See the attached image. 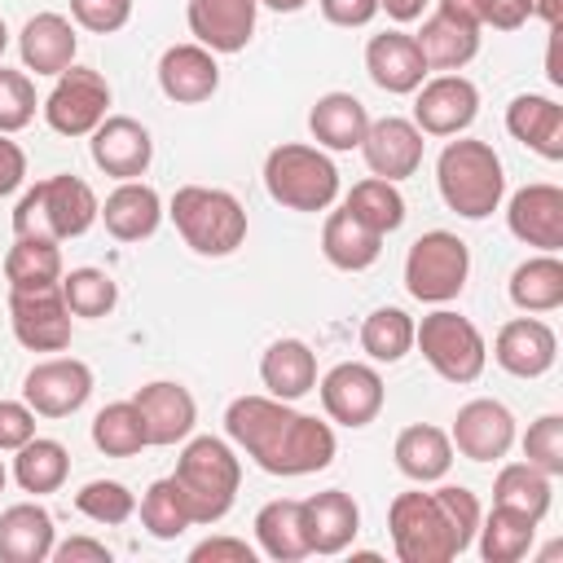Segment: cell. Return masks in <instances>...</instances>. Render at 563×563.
Listing matches in <instances>:
<instances>
[{
    "label": "cell",
    "mask_w": 563,
    "mask_h": 563,
    "mask_svg": "<svg viewBox=\"0 0 563 563\" xmlns=\"http://www.w3.org/2000/svg\"><path fill=\"white\" fill-rule=\"evenodd\" d=\"M422 132L418 123L400 119V114H387V119H374L365 128V141H361V154H365V167L383 180H405L422 167Z\"/></svg>",
    "instance_id": "obj_17"
},
{
    "label": "cell",
    "mask_w": 563,
    "mask_h": 563,
    "mask_svg": "<svg viewBox=\"0 0 563 563\" xmlns=\"http://www.w3.org/2000/svg\"><path fill=\"white\" fill-rule=\"evenodd\" d=\"M321 251L334 268L343 273H361L369 268L378 255H383V233H374L369 224H361L347 207L330 211L325 216V229H321Z\"/></svg>",
    "instance_id": "obj_32"
},
{
    "label": "cell",
    "mask_w": 563,
    "mask_h": 563,
    "mask_svg": "<svg viewBox=\"0 0 563 563\" xmlns=\"http://www.w3.org/2000/svg\"><path fill=\"white\" fill-rule=\"evenodd\" d=\"M101 216V202L92 194L88 180L79 176H44L35 180L18 207H13V238H53V242H66V238H84Z\"/></svg>",
    "instance_id": "obj_3"
},
{
    "label": "cell",
    "mask_w": 563,
    "mask_h": 563,
    "mask_svg": "<svg viewBox=\"0 0 563 563\" xmlns=\"http://www.w3.org/2000/svg\"><path fill=\"white\" fill-rule=\"evenodd\" d=\"M22 176H26V154H22V145L0 132V198L13 194V189L22 185Z\"/></svg>",
    "instance_id": "obj_54"
},
{
    "label": "cell",
    "mask_w": 563,
    "mask_h": 563,
    "mask_svg": "<svg viewBox=\"0 0 563 563\" xmlns=\"http://www.w3.org/2000/svg\"><path fill=\"white\" fill-rule=\"evenodd\" d=\"M141 523L158 541H176L194 523V515H189V506H185V497H180V488H176L172 475L167 479H154L145 488V497H141Z\"/></svg>",
    "instance_id": "obj_44"
},
{
    "label": "cell",
    "mask_w": 563,
    "mask_h": 563,
    "mask_svg": "<svg viewBox=\"0 0 563 563\" xmlns=\"http://www.w3.org/2000/svg\"><path fill=\"white\" fill-rule=\"evenodd\" d=\"M53 515L35 501L0 510V563H44L53 554Z\"/></svg>",
    "instance_id": "obj_28"
},
{
    "label": "cell",
    "mask_w": 563,
    "mask_h": 563,
    "mask_svg": "<svg viewBox=\"0 0 563 563\" xmlns=\"http://www.w3.org/2000/svg\"><path fill=\"white\" fill-rule=\"evenodd\" d=\"M479 554L484 563H519L528 550H532V537H537V519L523 515V510H510V506H497L488 510V519L479 515Z\"/></svg>",
    "instance_id": "obj_35"
},
{
    "label": "cell",
    "mask_w": 563,
    "mask_h": 563,
    "mask_svg": "<svg viewBox=\"0 0 563 563\" xmlns=\"http://www.w3.org/2000/svg\"><path fill=\"white\" fill-rule=\"evenodd\" d=\"M308 128H312V141L325 150H361L369 114L352 92H325L308 110Z\"/></svg>",
    "instance_id": "obj_33"
},
{
    "label": "cell",
    "mask_w": 563,
    "mask_h": 563,
    "mask_svg": "<svg viewBox=\"0 0 563 563\" xmlns=\"http://www.w3.org/2000/svg\"><path fill=\"white\" fill-rule=\"evenodd\" d=\"M4 48H9V26H4V18H0V57H4Z\"/></svg>",
    "instance_id": "obj_58"
},
{
    "label": "cell",
    "mask_w": 563,
    "mask_h": 563,
    "mask_svg": "<svg viewBox=\"0 0 563 563\" xmlns=\"http://www.w3.org/2000/svg\"><path fill=\"white\" fill-rule=\"evenodd\" d=\"M4 282L9 290H35L62 282V251L53 238H13L4 255Z\"/></svg>",
    "instance_id": "obj_37"
},
{
    "label": "cell",
    "mask_w": 563,
    "mask_h": 563,
    "mask_svg": "<svg viewBox=\"0 0 563 563\" xmlns=\"http://www.w3.org/2000/svg\"><path fill=\"white\" fill-rule=\"evenodd\" d=\"M9 321L22 347L62 352L70 343V308L62 299V282L35 290H9Z\"/></svg>",
    "instance_id": "obj_12"
},
{
    "label": "cell",
    "mask_w": 563,
    "mask_h": 563,
    "mask_svg": "<svg viewBox=\"0 0 563 563\" xmlns=\"http://www.w3.org/2000/svg\"><path fill=\"white\" fill-rule=\"evenodd\" d=\"M413 343L422 347L427 365L444 383H475L488 365V343H484L479 325L462 312H449V308L427 312L422 325H413Z\"/></svg>",
    "instance_id": "obj_8"
},
{
    "label": "cell",
    "mask_w": 563,
    "mask_h": 563,
    "mask_svg": "<svg viewBox=\"0 0 563 563\" xmlns=\"http://www.w3.org/2000/svg\"><path fill=\"white\" fill-rule=\"evenodd\" d=\"M466 273H471V251L449 229L422 233L409 246V255H405V290L418 303H449V299H457L462 286H466Z\"/></svg>",
    "instance_id": "obj_9"
},
{
    "label": "cell",
    "mask_w": 563,
    "mask_h": 563,
    "mask_svg": "<svg viewBox=\"0 0 563 563\" xmlns=\"http://www.w3.org/2000/svg\"><path fill=\"white\" fill-rule=\"evenodd\" d=\"M356 532H361V510L343 488H325L303 501V537L312 554H339L356 541Z\"/></svg>",
    "instance_id": "obj_24"
},
{
    "label": "cell",
    "mask_w": 563,
    "mask_h": 563,
    "mask_svg": "<svg viewBox=\"0 0 563 563\" xmlns=\"http://www.w3.org/2000/svg\"><path fill=\"white\" fill-rule=\"evenodd\" d=\"M35 119V84L22 70L0 66V132H22Z\"/></svg>",
    "instance_id": "obj_47"
},
{
    "label": "cell",
    "mask_w": 563,
    "mask_h": 563,
    "mask_svg": "<svg viewBox=\"0 0 563 563\" xmlns=\"http://www.w3.org/2000/svg\"><path fill=\"white\" fill-rule=\"evenodd\" d=\"M559 356V339L541 317H515L493 339V361L515 378H541Z\"/></svg>",
    "instance_id": "obj_19"
},
{
    "label": "cell",
    "mask_w": 563,
    "mask_h": 563,
    "mask_svg": "<svg viewBox=\"0 0 563 563\" xmlns=\"http://www.w3.org/2000/svg\"><path fill=\"white\" fill-rule=\"evenodd\" d=\"M440 9H449V13H457V18H466L471 26H488V0H440Z\"/></svg>",
    "instance_id": "obj_55"
},
{
    "label": "cell",
    "mask_w": 563,
    "mask_h": 563,
    "mask_svg": "<svg viewBox=\"0 0 563 563\" xmlns=\"http://www.w3.org/2000/svg\"><path fill=\"white\" fill-rule=\"evenodd\" d=\"M132 405L141 409L145 440H150V444H158V449L189 440V431H194V422H198V405H194L189 387L167 383V378L145 383V387L132 396Z\"/></svg>",
    "instance_id": "obj_20"
},
{
    "label": "cell",
    "mask_w": 563,
    "mask_h": 563,
    "mask_svg": "<svg viewBox=\"0 0 563 563\" xmlns=\"http://www.w3.org/2000/svg\"><path fill=\"white\" fill-rule=\"evenodd\" d=\"M449 440L471 462H497L515 444V413L501 400H488V396L466 400L457 409V418H453V435Z\"/></svg>",
    "instance_id": "obj_15"
},
{
    "label": "cell",
    "mask_w": 563,
    "mask_h": 563,
    "mask_svg": "<svg viewBox=\"0 0 563 563\" xmlns=\"http://www.w3.org/2000/svg\"><path fill=\"white\" fill-rule=\"evenodd\" d=\"M361 347L383 361V365H396L400 356H409L413 347V317L405 308H374L361 325Z\"/></svg>",
    "instance_id": "obj_42"
},
{
    "label": "cell",
    "mask_w": 563,
    "mask_h": 563,
    "mask_svg": "<svg viewBox=\"0 0 563 563\" xmlns=\"http://www.w3.org/2000/svg\"><path fill=\"white\" fill-rule=\"evenodd\" d=\"M506 132L550 163L563 158V106L554 97H537V92L515 97L506 106Z\"/></svg>",
    "instance_id": "obj_26"
},
{
    "label": "cell",
    "mask_w": 563,
    "mask_h": 563,
    "mask_svg": "<svg viewBox=\"0 0 563 563\" xmlns=\"http://www.w3.org/2000/svg\"><path fill=\"white\" fill-rule=\"evenodd\" d=\"M413 40L431 70H462L479 53V26H471L466 18H457L449 9H435Z\"/></svg>",
    "instance_id": "obj_29"
},
{
    "label": "cell",
    "mask_w": 563,
    "mask_h": 563,
    "mask_svg": "<svg viewBox=\"0 0 563 563\" xmlns=\"http://www.w3.org/2000/svg\"><path fill=\"white\" fill-rule=\"evenodd\" d=\"M510 303L523 312H554L563 303V264L554 251H541L510 273Z\"/></svg>",
    "instance_id": "obj_36"
},
{
    "label": "cell",
    "mask_w": 563,
    "mask_h": 563,
    "mask_svg": "<svg viewBox=\"0 0 563 563\" xmlns=\"http://www.w3.org/2000/svg\"><path fill=\"white\" fill-rule=\"evenodd\" d=\"M22 396L40 418H70L92 396V369L75 356H48L22 378Z\"/></svg>",
    "instance_id": "obj_14"
},
{
    "label": "cell",
    "mask_w": 563,
    "mask_h": 563,
    "mask_svg": "<svg viewBox=\"0 0 563 563\" xmlns=\"http://www.w3.org/2000/svg\"><path fill=\"white\" fill-rule=\"evenodd\" d=\"M365 70L383 92L405 97V92H418V84L427 79L431 66L409 31H383L365 44Z\"/></svg>",
    "instance_id": "obj_22"
},
{
    "label": "cell",
    "mask_w": 563,
    "mask_h": 563,
    "mask_svg": "<svg viewBox=\"0 0 563 563\" xmlns=\"http://www.w3.org/2000/svg\"><path fill=\"white\" fill-rule=\"evenodd\" d=\"M255 537H260V550L277 563H295V559H308V537H303V501L295 497H273L260 506L255 515Z\"/></svg>",
    "instance_id": "obj_34"
},
{
    "label": "cell",
    "mask_w": 563,
    "mask_h": 563,
    "mask_svg": "<svg viewBox=\"0 0 563 563\" xmlns=\"http://www.w3.org/2000/svg\"><path fill=\"white\" fill-rule=\"evenodd\" d=\"M0 493H4V462H0Z\"/></svg>",
    "instance_id": "obj_59"
},
{
    "label": "cell",
    "mask_w": 563,
    "mask_h": 563,
    "mask_svg": "<svg viewBox=\"0 0 563 563\" xmlns=\"http://www.w3.org/2000/svg\"><path fill=\"white\" fill-rule=\"evenodd\" d=\"M92 444L106 453V457H132L141 453L150 440H145V422H141V409L132 400H114L106 405L97 418H92Z\"/></svg>",
    "instance_id": "obj_41"
},
{
    "label": "cell",
    "mask_w": 563,
    "mask_h": 563,
    "mask_svg": "<svg viewBox=\"0 0 563 563\" xmlns=\"http://www.w3.org/2000/svg\"><path fill=\"white\" fill-rule=\"evenodd\" d=\"M260 4H268V9H277V13H295V9H303L308 0H260Z\"/></svg>",
    "instance_id": "obj_57"
},
{
    "label": "cell",
    "mask_w": 563,
    "mask_h": 563,
    "mask_svg": "<svg viewBox=\"0 0 563 563\" xmlns=\"http://www.w3.org/2000/svg\"><path fill=\"white\" fill-rule=\"evenodd\" d=\"M260 378H264L268 396L299 400L317 387V352L303 339H277V343H268V352L260 361Z\"/></svg>",
    "instance_id": "obj_31"
},
{
    "label": "cell",
    "mask_w": 563,
    "mask_h": 563,
    "mask_svg": "<svg viewBox=\"0 0 563 563\" xmlns=\"http://www.w3.org/2000/svg\"><path fill=\"white\" fill-rule=\"evenodd\" d=\"M48 559H57V563H110V550L92 537H70V541L53 545Z\"/></svg>",
    "instance_id": "obj_53"
},
{
    "label": "cell",
    "mask_w": 563,
    "mask_h": 563,
    "mask_svg": "<svg viewBox=\"0 0 563 563\" xmlns=\"http://www.w3.org/2000/svg\"><path fill=\"white\" fill-rule=\"evenodd\" d=\"M158 88L176 106H198L220 88V66L216 53L202 44H172L158 57Z\"/></svg>",
    "instance_id": "obj_23"
},
{
    "label": "cell",
    "mask_w": 563,
    "mask_h": 563,
    "mask_svg": "<svg viewBox=\"0 0 563 563\" xmlns=\"http://www.w3.org/2000/svg\"><path fill=\"white\" fill-rule=\"evenodd\" d=\"M493 501L497 506H510V510H523L532 515L537 523L550 515V501H554V488H550V475L537 471L532 462H510L497 471L493 479Z\"/></svg>",
    "instance_id": "obj_39"
},
{
    "label": "cell",
    "mask_w": 563,
    "mask_h": 563,
    "mask_svg": "<svg viewBox=\"0 0 563 563\" xmlns=\"http://www.w3.org/2000/svg\"><path fill=\"white\" fill-rule=\"evenodd\" d=\"M475 114H479V88L466 75L444 70V75L418 84V101H413L418 132H427V136H457V132H466L475 123Z\"/></svg>",
    "instance_id": "obj_11"
},
{
    "label": "cell",
    "mask_w": 563,
    "mask_h": 563,
    "mask_svg": "<svg viewBox=\"0 0 563 563\" xmlns=\"http://www.w3.org/2000/svg\"><path fill=\"white\" fill-rule=\"evenodd\" d=\"M35 435V409L26 400H0V449H22Z\"/></svg>",
    "instance_id": "obj_50"
},
{
    "label": "cell",
    "mask_w": 563,
    "mask_h": 563,
    "mask_svg": "<svg viewBox=\"0 0 563 563\" xmlns=\"http://www.w3.org/2000/svg\"><path fill=\"white\" fill-rule=\"evenodd\" d=\"M378 9H387V18H396V22H413V18H422L427 0H378Z\"/></svg>",
    "instance_id": "obj_56"
},
{
    "label": "cell",
    "mask_w": 563,
    "mask_h": 563,
    "mask_svg": "<svg viewBox=\"0 0 563 563\" xmlns=\"http://www.w3.org/2000/svg\"><path fill=\"white\" fill-rule=\"evenodd\" d=\"M387 528L400 563H449L475 541L479 501L457 484L435 493H400L387 510Z\"/></svg>",
    "instance_id": "obj_2"
},
{
    "label": "cell",
    "mask_w": 563,
    "mask_h": 563,
    "mask_svg": "<svg viewBox=\"0 0 563 563\" xmlns=\"http://www.w3.org/2000/svg\"><path fill=\"white\" fill-rule=\"evenodd\" d=\"M321 409L330 413V422L339 427H369L383 409V374L365 361H343L334 365L321 383Z\"/></svg>",
    "instance_id": "obj_13"
},
{
    "label": "cell",
    "mask_w": 563,
    "mask_h": 563,
    "mask_svg": "<svg viewBox=\"0 0 563 563\" xmlns=\"http://www.w3.org/2000/svg\"><path fill=\"white\" fill-rule=\"evenodd\" d=\"M391 457H396L400 475H409L413 484H435L453 466V440H449V431H440L431 422H413L396 435Z\"/></svg>",
    "instance_id": "obj_30"
},
{
    "label": "cell",
    "mask_w": 563,
    "mask_h": 563,
    "mask_svg": "<svg viewBox=\"0 0 563 563\" xmlns=\"http://www.w3.org/2000/svg\"><path fill=\"white\" fill-rule=\"evenodd\" d=\"M189 559L194 563H220V559H229V563H255V550L246 545V541H238V537H207V541H198L194 550H189Z\"/></svg>",
    "instance_id": "obj_51"
},
{
    "label": "cell",
    "mask_w": 563,
    "mask_h": 563,
    "mask_svg": "<svg viewBox=\"0 0 563 563\" xmlns=\"http://www.w3.org/2000/svg\"><path fill=\"white\" fill-rule=\"evenodd\" d=\"M224 431L268 475L325 471L334 462V449H339L330 422H317L277 396H238L224 409Z\"/></svg>",
    "instance_id": "obj_1"
},
{
    "label": "cell",
    "mask_w": 563,
    "mask_h": 563,
    "mask_svg": "<svg viewBox=\"0 0 563 563\" xmlns=\"http://www.w3.org/2000/svg\"><path fill=\"white\" fill-rule=\"evenodd\" d=\"M110 110V84L106 75L88 66H70L57 75L53 92L44 97V119L57 136H92V128Z\"/></svg>",
    "instance_id": "obj_10"
},
{
    "label": "cell",
    "mask_w": 563,
    "mask_h": 563,
    "mask_svg": "<svg viewBox=\"0 0 563 563\" xmlns=\"http://www.w3.org/2000/svg\"><path fill=\"white\" fill-rule=\"evenodd\" d=\"M70 18L92 35H110V31L128 26L132 0H70Z\"/></svg>",
    "instance_id": "obj_49"
},
{
    "label": "cell",
    "mask_w": 563,
    "mask_h": 563,
    "mask_svg": "<svg viewBox=\"0 0 563 563\" xmlns=\"http://www.w3.org/2000/svg\"><path fill=\"white\" fill-rule=\"evenodd\" d=\"M435 185L449 211H457L462 220H484L501 207L506 172L488 141H449L435 163Z\"/></svg>",
    "instance_id": "obj_4"
},
{
    "label": "cell",
    "mask_w": 563,
    "mask_h": 563,
    "mask_svg": "<svg viewBox=\"0 0 563 563\" xmlns=\"http://www.w3.org/2000/svg\"><path fill=\"white\" fill-rule=\"evenodd\" d=\"M264 189L290 211H325L339 198V167L317 145L286 141L264 158Z\"/></svg>",
    "instance_id": "obj_7"
},
{
    "label": "cell",
    "mask_w": 563,
    "mask_h": 563,
    "mask_svg": "<svg viewBox=\"0 0 563 563\" xmlns=\"http://www.w3.org/2000/svg\"><path fill=\"white\" fill-rule=\"evenodd\" d=\"M361 224H369L374 233H396L405 224V198L396 189V180H383V176H369V180H356L347 202H343Z\"/></svg>",
    "instance_id": "obj_40"
},
{
    "label": "cell",
    "mask_w": 563,
    "mask_h": 563,
    "mask_svg": "<svg viewBox=\"0 0 563 563\" xmlns=\"http://www.w3.org/2000/svg\"><path fill=\"white\" fill-rule=\"evenodd\" d=\"M260 0H189V31L211 53H242L255 35Z\"/></svg>",
    "instance_id": "obj_21"
},
{
    "label": "cell",
    "mask_w": 563,
    "mask_h": 563,
    "mask_svg": "<svg viewBox=\"0 0 563 563\" xmlns=\"http://www.w3.org/2000/svg\"><path fill=\"white\" fill-rule=\"evenodd\" d=\"M62 299H66L70 317L97 321L119 303V286L106 268H70V273H62Z\"/></svg>",
    "instance_id": "obj_43"
},
{
    "label": "cell",
    "mask_w": 563,
    "mask_h": 563,
    "mask_svg": "<svg viewBox=\"0 0 563 563\" xmlns=\"http://www.w3.org/2000/svg\"><path fill=\"white\" fill-rule=\"evenodd\" d=\"M506 224L519 242L537 251H559L563 246V189L550 180L523 185L506 207Z\"/></svg>",
    "instance_id": "obj_18"
},
{
    "label": "cell",
    "mask_w": 563,
    "mask_h": 563,
    "mask_svg": "<svg viewBox=\"0 0 563 563\" xmlns=\"http://www.w3.org/2000/svg\"><path fill=\"white\" fill-rule=\"evenodd\" d=\"M523 457H528L537 471H545L550 479L563 475V418H559V413H541V418L528 427V435H523Z\"/></svg>",
    "instance_id": "obj_46"
},
{
    "label": "cell",
    "mask_w": 563,
    "mask_h": 563,
    "mask_svg": "<svg viewBox=\"0 0 563 563\" xmlns=\"http://www.w3.org/2000/svg\"><path fill=\"white\" fill-rule=\"evenodd\" d=\"M176 233L198 255H233L246 242V211L229 189L211 185H180L167 207Z\"/></svg>",
    "instance_id": "obj_6"
},
{
    "label": "cell",
    "mask_w": 563,
    "mask_h": 563,
    "mask_svg": "<svg viewBox=\"0 0 563 563\" xmlns=\"http://www.w3.org/2000/svg\"><path fill=\"white\" fill-rule=\"evenodd\" d=\"M528 18L559 26L563 0H488V26H497V31H519Z\"/></svg>",
    "instance_id": "obj_48"
},
{
    "label": "cell",
    "mask_w": 563,
    "mask_h": 563,
    "mask_svg": "<svg viewBox=\"0 0 563 563\" xmlns=\"http://www.w3.org/2000/svg\"><path fill=\"white\" fill-rule=\"evenodd\" d=\"M101 220H106V233L119 238V242H141L158 229L163 220V198L145 185V180H119L106 202H101Z\"/></svg>",
    "instance_id": "obj_27"
},
{
    "label": "cell",
    "mask_w": 563,
    "mask_h": 563,
    "mask_svg": "<svg viewBox=\"0 0 563 563\" xmlns=\"http://www.w3.org/2000/svg\"><path fill=\"white\" fill-rule=\"evenodd\" d=\"M88 150H92V163L114 180H141L154 158V141H150L145 123H136L128 114H106L92 128Z\"/></svg>",
    "instance_id": "obj_16"
},
{
    "label": "cell",
    "mask_w": 563,
    "mask_h": 563,
    "mask_svg": "<svg viewBox=\"0 0 563 563\" xmlns=\"http://www.w3.org/2000/svg\"><path fill=\"white\" fill-rule=\"evenodd\" d=\"M172 479H176L194 523H220L233 510V497H238V484H242V462L224 440L198 435L180 449Z\"/></svg>",
    "instance_id": "obj_5"
},
{
    "label": "cell",
    "mask_w": 563,
    "mask_h": 563,
    "mask_svg": "<svg viewBox=\"0 0 563 563\" xmlns=\"http://www.w3.org/2000/svg\"><path fill=\"white\" fill-rule=\"evenodd\" d=\"M75 48H79V35H75L70 18H62V13H35V18H26V26L18 35L22 66L35 70V75L70 70L75 66Z\"/></svg>",
    "instance_id": "obj_25"
},
{
    "label": "cell",
    "mask_w": 563,
    "mask_h": 563,
    "mask_svg": "<svg viewBox=\"0 0 563 563\" xmlns=\"http://www.w3.org/2000/svg\"><path fill=\"white\" fill-rule=\"evenodd\" d=\"M321 13L334 26H365V22H374L378 0H321Z\"/></svg>",
    "instance_id": "obj_52"
},
{
    "label": "cell",
    "mask_w": 563,
    "mask_h": 563,
    "mask_svg": "<svg viewBox=\"0 0 563 563\" xmlns=\"http://www.w3.org/2000/svg\"><path fill=\"white\" fill-rule=\"evenodd\" d=\"M75 510H79L84 519H92V523L114 528V523H128V519H132L136 497H132L128 484H119V479H92V484H84V488L75 493Z\"/></svg>",
    "instance_id": "obj_45"
},
{
    "label": "cell",
    "mask_w": 563,
    "mask_h": 563,
    "mask_svg": "<svg viewBox=\"0 0 563 563\" xmlns=\"http://www.w3.org/2000/svg\"><path fill=\"white\" fill-rule=\"evenodd\" d=\"M70 475V453L62 440H44V435H31L18 457H13V479L22 484V493H57Z\"/></svg>",
    "instance_id": "obj_38"
}]
</instances>
